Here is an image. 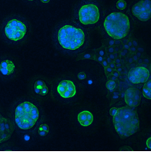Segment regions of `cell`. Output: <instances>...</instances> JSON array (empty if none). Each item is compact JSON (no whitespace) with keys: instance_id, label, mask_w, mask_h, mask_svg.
<instances>
[{"instance_id":"cell-14","label":"cell","mask_w":151,"mask_h":152,"mask_svg":"<svg viewBox=\"0 0 151 152\" xmlns=\"http://www.w3.org/2000/svg\"><path fill=\"white\" fill-rule=\"evenodd\" d=\"M34 91L36 94L42 96H45L48 94L49 88L46 86V84L45 83L44 81L41 79L36 80L34 83Z\"/></svg>"},{"instance_id":"cell-20","label":"cell","mask_w":151,"mask_h":152,"mask_svg":"<svg viewBox=\"0 0 151 152\" xmlns=\"http://www.w3.org/2000/svg\"><path fill=\"white\" fill-rule=\"evenodd\" d=\"M127 2L125 0H118L116 2V8L119 10H124L127 8Z\"/></svg>"},{"instance_id":"cell-34","label":"cell","mask_w":151,"mask_h":152,"mask_svg":"<svg viewBox=\"0 0 151 152\" xmlns=\"http://www.w3.org/2000/svg\"><path fill=\"white\" fill-rule=\"evenodd\" d=\"M150 72H151V63L150 64Z\"/></svg>"},{"instance_id":"cell-5","label":"cell","mask_w":151,"mask_h":152,"mask_svg":"<svg viewBox=\"0 0 151 152\" xmlns=\"http://www.w3.org/2000/svg\"><path fill=\"white\" fill-rule=\"evenodd\" d=\"M27 28L23 22L16 19L9 21L5 27V35L12 41L17 42L24 38Z\"/></svg>"},{"instance_id":"cell-25","label":"cell","mask_w":151,"mask_h":152,"mask_svg":"<svg viewBox=\"0 0 151 152\" xmlns=\"http://www.w3.org/2000/svg\"><path fill=\"white\" fill-rule=\"evenodd\" d=\"M109 57H110L113 61H114L116 58H117L119 57V55H118V52L116 51V52H114V53H113V54L109 55Z\"/></svg>"},{"instance_id":"cell-35","label":"cell","mask_w":151,"mask_h":152,"mask_svg":"<svg viewBox=\"0 0 151 152\" xmlns=\"http://www.w3.org/2000/svg\"><path fill=\"white\" fill-rule=\"evenodd\" d=\"M29 1H33V0H29Z\"/></svg>"},{"instance_id":"cell-28","label":"cell","mask_w":151,"mask_h":152,"mask_svg":"<svg viewBox=\"0 0 151 152\" xmlns=\"http://www.w3.org/2000/svg\"><path fill=\"white\" fill-rule=\"evenodd\" d=\"M112 75H113L115 76V77H116V78H117L119 77V72H117L116 69H114L113 72V73H112Z\"/></svg>"},{"instance_id":"cell-32","label":"cell","mask_w":151,"mask_h":152,"mask_svg":"<svg viewBox=\"0 0 151 152\" xmlns=\"http://www.w3.org/2000/svg\"><path fill=\"white\" fill-rule=\"evenodd\" d=\"M116 70L120 73L123 71V69H122V67H119V68H116Z\"/></svg>"},{"instance_id":"cell-4","label":"cell","mask_w":151,"mask_h":152,"mask_svg":"<svg viewBox=\"0 0 151 152\" xmlns=\"http://www.w3.org/2000/svg\"><path fill=\"white\" fill-rule=\"evenodd\" d=\"M39 117V109L29 102H23L15 108V124L22 130H29L33 128Z\"/></svg>"},{"instance_id":"cell-19","label":"cell","mask_w":151,"mask_h":152,"mask_svg":"<svg viewBox=\"0 0 151 152\" xmlns=\"http://www.w3.org/2000/svg\"><path fill=\"white\" fill-rule=\"evenodd\" d=\"M116 86H117V84H116V81H114V80H108L106 83V88L110 91H113L114 89H116Z\"/></svg>"},{"instance_id":"cell-15","label":"cell","mask_w":151,"mask_h":152,"mask_svg":"<svg viewBox=\"0 0 151 152\" xmlns=\"http://www.w3.org/2000/svg\"><path fill=\"white\" fill-rule=\"evenodd\" d=\"M77 60H81V59H90V60H95L96 61V53L95 52V49L91 52H84L82 54H80L77 58Z\"/></svg>"},{"instance_id":"cell-22","label":"cell","mask_w":151,"mask_h":152,"mask_svg":"<svg viewBox=\"0 0 151 152\" xmlns=\"http://www.w3.org/2000/svg\"><path fill=\"white\" fill-rule=\"evenodd\" d=\"M116 52V48L113 46H110V47H106V53L107 55L113 54L114 52Z\"/></svg>"},{"instance_id":"cell-7","label":"cell","mask_w":151,"mask_h":152,"mask_svg":"<svg viewBox=\"0 0 151 152\" xmlns=\"http://www.w3.org/2000/svg\"><path fill=\"white\" fill-rule=\"evenodd\" d=\"M133 15L142 22L151 19V0H140L133 6Z\"/></svg>"},{"instance_id":"cell-33","label":"cell","mask_w":151,"mask_h":152,"mask_svg":"<svg viewBox=\"0 0 151 152\" xmlns=\"http://www.w3.org/2000/svg\"><path fill=\"white\" fill-rule=\"evenodd\" d=\"M42 2H43V3H48L50 0H40Z\"/></svg>"},{"instance_id":"cell-6","label":"cell","mask_w":151,"mask_h":152,"mask_svg":"<svg viewBox=\"0 0 151 152\" xmlns=\"http://www.w3.org/2000/svg\"><path fill=\"white\" fill-rule=\"evenodd\" d=\"M79 19L82 25L96 24L99 19V9L94 4H86L79 10Z\"/></svg>"},{"instance_id":"cell-30","label":"cell","mask_w":151,"mask_h":152,"mask_svg":"<svg viewBox=\"0 0 151 152\" xmlns=\"http://www.w3.org/2000/svg\"><path fill=\"white\" fill-rule=\"evenodd\" d=\"M107 78H108L109 80H114V81H116V80L117 79V78H116V77L114 75H113L112 74L110 75L107 76Z\"/></svg>"},{"instance_id":"cell-24","label":"cell","mask_w":151,"mask_h":152,"mask_svg":"<svg viewBox=\"0 0 151 152\" xmlns=\"http://www.w3.org/2000/svg\"><path fill=\"white\" fill-rule=\"evenodd\" d=\"M117 111H118L117 108H115V107H113V108H110V115H111L112 117H113L114 115L116 114Z\"/></svg>"},{"instance_id":"cell-31","label":"cell","mask_w":151,"mask_h":152,"mask_svg":"<svg viewBox=\"0 0 151 152\" xmlns=\"http://www.w3.org/2000/svg\"><path fill=\"white\" fill-rule=\"evenodd\" d=\"M109 66L111 67V68H112V69H116V63H115V62H114V61H113V62H111V63H110V65H109Z\"/></svg>"},{"instance_id":"cell-13","label":"cell","mask_w":151,"mask_h":152,"mask_svg":"<svg viewBox=\"0 0 151 152\" xmlns=\"http://www.w3.org/2000/svg\"><path fill=\"white\" fill-rule=\"evenodd\" d=\"M15 71V65L9 59L2 61L0 64V72L3 75H10Z\"/></svg>"},{"instance_id":"cell-3","label":"cell","mask_w":151,"mask_h":152,"mask_svg":"<svg viewBox=\"0 0 151 152\" xmlns=\"http://www.w3.org/2000/svg\"><path fill=\"white\" fill-rule=\"evenodd\" d=\"M57 39L59 44L64 49L75 51L85 42V33L81 28L71 25H65L59 29Z\"/></svg>"},{"instance_id":"cell-29","label":"cell","mask_w":151,"mask_h":152,"mask_svg":"<svg viewBox=\"0 0 151 152\" xmlns=\"http://www.w3.org/2000/svg\"><path fill=\"white\" fill-rule=\"evenodd\" d=\"M120 150H121V151H133L132 149H131L130 148V147H128V146L123 147V148H122Z\"/></svg>"},{"instance_id":"cell-2","label":"cell","mask_w":151,"mask_h":152,"mask_svg":"<svg viewBox=\"0 0 151 152\" xmlns=\"http://www.w3.org/2000/svg\"><path fill=\"white\" fill-rule=\"evenodd\" d=\"M103 26L106 33L115 40H120L127 37L130 29V22L128 16L117 12L107 15Z\"/></svg>"},{"instance_id":"cell-26","label":"cell","mask_w":151,"mask_h":152,"mask_svg":"<svg viewBox=\"0 0 151 152\" xmlns=\"http://www.w3.org/2000/svg\"><path fill=\"white\" fill-rule=\"evenodd\" d=\"M146 145L149 149H151V137H149L147 140V142H146Z\"/></svg>"},{"instance_id":"cell-27","label":"cell","mask_w":151,"mask_h":152,"mask_svg":"<svg viewBox=\"0 0 151 152\" xmlns=\"http://www.w3.org/2000/svg\"><path fill=\"white\" fill-rule=\"evenodd\" d=\"M101 65H102V66H103V68H106V67L109 66V63H108V61H106V58H104V60H103V61H102V63H101Z\"/></svg>"},{"instance_id":"cell-8","label":"cell","mask_w":151,"mask_h":152,"mask_svg":"<svg viewBox=\"0 0 151 152\" xmlns=\"http://www.w3.org/2000/svg\"><path fill=\"white\" fill-rule=\"evenodd\" d=\"M150 70L144 66H135L127 72V78L132 84L145 83L150 78Z\"/></svg>"},{"instance_id":"cell-1","label":"cell","mask_w":151,"mask_h":152,"mask_svg":"<svg viewBox=\"0 0 151 152\" xmlns=\"http://www.w3.org/2000/svg\"><path fill=\"white\" fill-rule=\"evenodd\" d=\"M134 108L124 106L118 108L113 117L114 128L121 138H127L140 130V119Z\"/></svg>"},{"instance_id":"cell-18","label":"cell","mask_w":151,"mask_h":152,"mask_svg":"<svg viewBox=\"0 0 151 152\" xmlns=\"http://www.w3.org/2000/svg\"><path fill=\"white\" fill-rule=\"evenodd\" d=\"M95 52L96 53V56H102L103 58L106 57V47L105 46V45H103V46L100 47L99 48L95 49Z\"/></svg>"},{"instance_id":"cell-11","label":"cell","mask_w":151,"mask_h":152,"mask_svg":"<svg viewBox=\"0 0 151 152\" xmlns=\"http://www.w3.org/2000/svg\"><path fill=\"white\" fill-rule=\"evenodd\" d=\"M14 131V124L11 121L1 115V122H0V141L1 143L6 141L11 137Z\"/></svg>"},{"instance_id":"cell-16","label":"cell","mask_w":151,"mask_h":152,"mask_svg":"<svg viewBox=\"0 0 151 152\" xmlns=\"http://www.w3.org/2000/svg\"><path fill=\"white\" fill-rule=\"evenodd\" d=\"M143 95L145 98L151 100V79L147 80L143 86Z\"/></svg>"},{"instance_id":"cell-21","label":"cell","mask_w":151,"mask_h":152,"mask_svg":"<svg viewBox=\"0 0 151 152\" xmlns=\"http://www.w3.org/2000/svg\"><path fill=\"white\" fill-rule=\"evenodd\" d=\"M113 70L114 69H112V68L110 66H107V67H106V68H104V72H105V74H106V77L112 74L113 72Z\"/></svg>"},{"instance_id":"cell-12","label":"cell","mask_w":151,"mask_h":152,"mask_svg":"<svg viewBox=\"0 0 151 152\" xmlns=\"http://www.w3.org/2000/svg\"><path fill=\"white\" fill-rule=\"evenodd\" d=\"M79 123L83 127L90 126L93 121V114L89 111H82L80 112L77 116Z\"/></svg>"},{"instance_id":"cell-23","label":"cell","mask_w":151,"mask_h":152,"mask_svg":"<svg viewBox=\"0 0 151 152\" xmlns=\"http://www.w3.org/2000/svg\"><path fill=\"white\" fill-rule=\"evenodd\" d=\"M77 77H78V78L80 80H84L86 78V73L84 72H81L79 73L78 75H77Z\"/></svg>"},{"instance_id":"cell-10","label":"cell","mask_w":151,"mask_h":152,"mask_svg":"<svg viewBox=\"0 0 151 152\" xmlns=\"http://www.w3.org/2000/svg\"><path fill=\"white\" fill-rule=\"evenodd\" d=\"M124 101L126 104L131 108H136L141 102V92L140 89L130 87L127 88L124 94Z\"/></svg>"},{"instance_id":"cell-17","label":"cell","mask_w":151,"mask_h":152,"mask_svg":"<svg viewBox=\"0 0 151 152\" xmlns=\"http://www.w3.org/2000/svg\"><path fill=\"white\" fill-rule=\"evenodd\" d=\"M49 132V127L46 124H42L39 126V129H38V133H39V134L40 136H43V137L48 134Z\"/></svg>"},{"instance_id":"cell-9","label":"cell","mask_w":151,"mask_h":152,"mask_svg":"<svg viewBox=\"0 0 151 152\" xmlns=\"http://www.w3.org/2000/svg\"><path fill=\"white\" fill-rule=\"evenodd\" d=\"M57 92L63 98H70L76 95L77 88L72 81L70 80H63L57 86Z\"/></svg>"}]
</instances>
